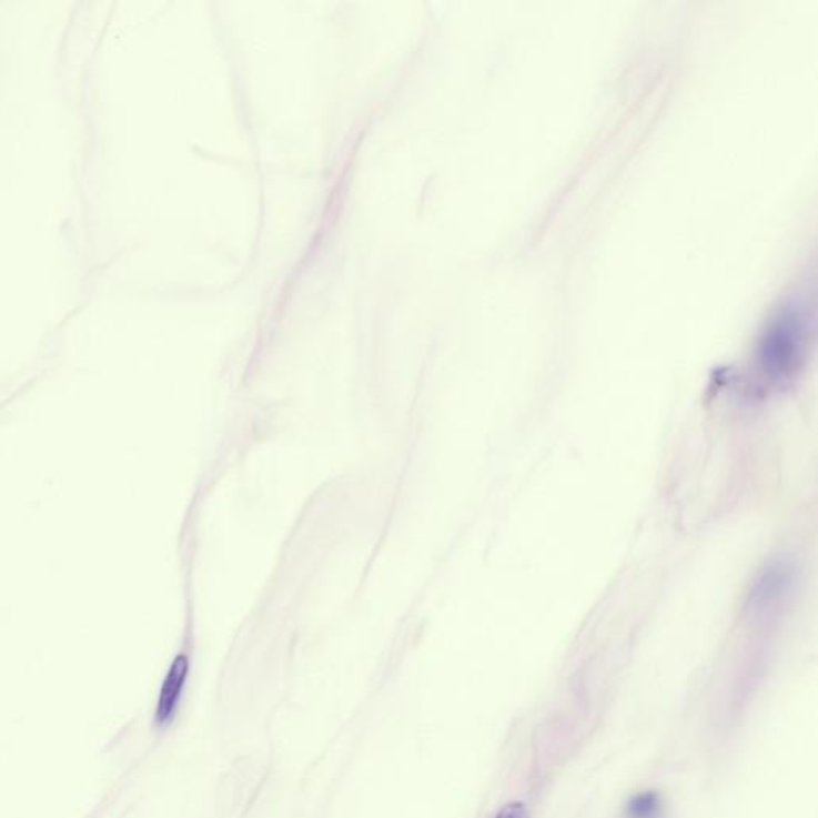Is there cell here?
<instances>
[{"mask_svg": "<svg viewBox=\"0 0 818 818\" xmlns=\"http://www.w3.org/2000/svg\"><path fill=\"white\" fill-rule=\"evenodd\" d=\"M189 675V660L185 656H178L170 667L169 674L165 676L158 701V710H155V721L159 725H166L173 718L180 704L185 679Z\"/></svg>", "mask_w": 818, "mask_h": 818, "instance_id": "2", "label": "cell"}, {"mask_svg": "<svg viewBox=\"0 0 818 818\" xmlns=\"http://www.w3.org/2000/svg\"><path fill=\"white\" fill-rule=\"evenodd\" d=\"M802 341L801 323L792 317L780 319L767 331L759 360L770 380H790L801 363Z\"/></svg>", "mask_w": 818, "mask_h": 818, "instance_id": "1", "label": "cell"}, {"mask_svg": "<svg viewBox=\"0 0 818 818\" xmlns=\"http://www.w3.org/2000/svg\"><path fill=\"white\" fill-rule=\"evenodd\" d=\"M659 809V802H657L656 796L646 795L642 798H636L634 805H632V814L634 818H653Z\"/></svg>", "mask_w": 818, "mask_h": 818, "instance_id": "3", "label": "cell"}, {"mask_svg": "<svg viewBox=\"0 0 818 818\" xmlns=\"http://www.w3.org/2000/svg\"><path fill=\"white\" fill-rule=\"evenodd\" d=\"M496 818H528V810L519 802H512V805L505 806Z\"/></svg>", "mask_w": 818, "mask_h": 818, "instance_id": "4", "label": "cell"}]
</instances>
